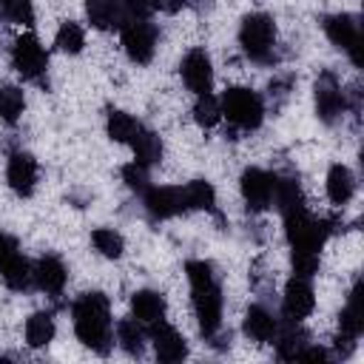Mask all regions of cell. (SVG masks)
<instances>
[{"mask_svg": "<svg viewBox=\"0 0 364 364\" xmlns=\"http://www.w3.org/2000/svg\"><path fill=\"white\" fill-rule=\"evenodd\" d=\"M71 318H74V333L77 338L100 353V355H108L111 344H114V336H111V304H108V296L102 293H82L74 304H71Z\"/></svg>", "mask_w": 364, "mask_h": 364, "instance_id": "obj_1", "label": "cell"}, {"mask_svg": "<svg viewBox=\"0 0 364 364\" xmlns=\"http://www.w3.org/2000/svg\"><path fill=\"white\" fill-rule=\"evenodd\" d=\"M239 46L242 51L256 63H273V46H276V23L264 11H253L242 17L239 26Z\"/></svg>", "mask_w": 364, "mask_h": 364, "instance_id": "obj_2", "label": "cell"}, {"mask_svg": "<svg viewBox=\"0 0 364 364\" xmlns=\"http://www.w3.org/2000/svg\"><path fill=\"white\" fill-rule=\"evenodd\" d=\"M219 108H222V117H228V122L239 131H256L264 119V102L256 91L250 88H228L219 100Z\"/></svg>", "mask_w": 364, "mask_h": 364, "instance_id": "obj_3", "label": "cell"}, {"mask_svg": "<svg viewBox=\"0 0 364 364\" xmlns=\"http://www.w3.org/2000/svg\"><path fill=\"white\" fill-rule=\"evenodd\" d=\"M284 230H287V242H290V250H301V253H318L321 245L327 242V233H330V222L324 219H313L304 210H296V213H287L284 216Z\"/></svg>", "mask_w": 364, "mask_h": 364, "instance_id": "obj_4", "label": "cell"}, {"mask_svg": "<svg viewBox=\"0 0 364 364\" xmlns=\"http://www.w3.org/2000/svg\"><path fill=\"white\" fill-rule=\"evenodd\" d=\"M193 293V313L199 321V333L205 338H213L222 327V287L216 279H208L202 284H191Z\"/></svg>", "mask_w": 364, "mask_h": 364, "instance_id": "obj_5", "label": "cell"}, {"mask_svg": "<svg viewBox=\"0 0 364 364\" xmlns=\"http://www.w3.org/2000/svg\"><path fill=\"white\" fill-rule=\"evenodd\" d=\"M119 31H122V48H125L128 60L136 65L151 63V57L156 51V26L151 20H125L119 26Z\"/></svg>", "mask_w": 364, "mask_h": 364, "instance_id": "obj_6", "label": "cell"}, {"mask_svg": "<svg viewBox=\"0 0 364 364\" xmlns=\"http://www.w3.org/2000/svg\"><path fill=\"white\" fill-rule=\"evenodd\" d=\"M11 63H14V68H17V74L23 80L40 82L46 68H48V54H46L43 43L34 34H23L11 46Z\"/></svg>", "mask_w": 364, "mask_h": 364, "instance_id": "obj_7", "label": "cell"}, {"mask_svg": "<svg viewBox=\"0 0 364 364\" xmlns=\"http://www.w3.org/2000/svg\"><path fill=\"white\" fill-rule=\"evenodd\" d=\"M324 31L330 43L350 54L353 65H361V26L355 14H330L324 17Z\"/></svg>", "mask_w": 364, "mask_h": 364, "instance_id": "obj_8", "label": "cell"}, {"mask_svg": "<svg viewBox=\"0 0 364 364\" xmlns=\"http://www.w3.org/2000/svg\"><path fill=\"white\" fill-rule=\"evenodd\" d=\"M316 114H318V119L324 122V125H333L338 117H341V111L347 108V102H344V91H341V85H338V80L330 74V71H324L318 80H316Z\"/></svg>", "mask_w": 364, "mask_h": 364, "instance_id": "obj_9", "label": "cell"}, {"mask_svg": "<svg viewBox=\"0 0 364 364\" xmlns=\"http://www.w3.org/2000/svg\"><path fill=\"white\" fill-rule=\"evenodd\" d=\"M182 71V80L185 85L199 97V94H210V85H213V65H210V57L205 48H191L179 65Z\"/></svg>", "mask_w": 364, "mask_h": 364, "instance_id": "obj_10", "label": "cell"}, {"mask_svg": "<svg viewBox=\"0 0 364 364\" xmlns=\"http://www.w3.org/2000/svg\"><path fill=\"white\" fill-rule=\"evenodd\" d=\"M316 307V296H313V287L307 279L301 276H293L287 284H284V296H282V313L287 321H301L313 313Z\"/></svg>", "mask_w": 364, "mask_h": 364, "instance_id": "obj_11", "label": "cell"}, {"mask_svg": "<svg viewBox=\"0 0 364 364\" xmlns=\"http://www.w3.org/2000/svg\"><path fill=\"white\" fill-rule=\"evenodd\" d=\"M273 179L267 171L262 168H247L239 179V188H242V199L247 202L250 210H264L273 205Z\"/></svg>", "mask_w": 364, "mask_h": 364, "instance_id": "obj_12", "label": "cell"}, {"mask_svg": "<svg viewBox=\"0 0 364 364\" xmlns=\"http://www.w3.org/2000/svg\"><path fill=\"white\" fill-rule=\"evenodd\" d=\"M151 341H154V350H156V358L159 361L173 364V361H182L188 355V341L165 318H159V321L151 324Z\"/></svg>", "mask_w": 364, "mask_h": 364, "instance_id": "obj_13", "label": "cell"}, {"mask_svg": "<svg viewBox=\"0 0 364 364\" xmlns=\"http://www.w3.org/2000/svg\"><path fill=\"white\" fill-rule=\"evenodd\" d=\"M6 179L9 188L17 196H31L37 188V159L26 151H14L9 156V168H6Z\"/></svg>", "mask_w": 364, "mask_h": 364, "instance_id": "obj_14", "label": "cell"}, {"mask_svg": "<svg viewBox=\"0 0 364 364\" xmlns=\"http://www.w3.org/2000/svg\"><path fill=\"white\" fill-rule=\"evenodd\" d=\"M142 202H145V210L154 222H162V219H171L176 213H182V196H179V188H168V185H154V188H145L142 191Z\"/></svg>", "mask_w": 364, "mask_h": 364, "instance_id": "obj_15", "label": "cell"}, {"mask_svg": "<svg viewBox=\"0 0 364 364\" xmlns=\"http://www.w3.org/2000/svg\"><path fill=\"white\" fill-rule=\"evenodd\" d=\"M31 276H34V284L43 293H48V296H60L63 287H65V282H68V270H65L63 259L54 256V253L40 256L37 264L31 267Z\"/></svg>", "mask_w": 364, "mask_h": 364, "instance_id": "obj_16", "label": "cell"}, {"mask_svg": "<svg viewBox=\"0 0 364 364\" xmlns=\"http://www.w3.org/2000/svg\"><path fill=\"white\" fill-rule=\"evenodd\" d=\"M242 330H245V336H247L250 341H256V344H267V341L276 338V333H279V321L273 318L270 310H264L262 304H253V307H247V313H245Z\"/></svg>", "mask_w": 364, "mask_h": 364, "instance_id": "obj_17", "label": "cell"}, {"mask_svg": "<svg viewBox=\"0 0 364 364\" xmlns=\"http://www.w3.org/2000/svg\"><path fill=\"white\" fill-rule=\"evenodd\" d=\"M361 330H364V293H361V282H355L353 290H350L347 307L338 316V333L358 338Z\"/></svg>", "mask_w": 364, "mask_h": 364, "instance_id": "obj_18", "label": "cell"}, {"mask_svg": "<svg viewBox=\"0 0 364 364\" xmlns=\"http://www.w3.org/2000/svg\"><path fill=\"white\" fill-rule=\"evenodd\" d=\"M131 313L142 324H154L165 318V296L156 290H136L131 296Z\"/></svg>", "mask_w": 364, "mask_h": 364, "instance_id": "obj_19", "label": "cell"}, {"mask_svg": "<svg viewBox=\"0 0 364 364\" xmlns=\"http://www.w3.org/2000/svg\"><path fill=\"white\" fill-rule=\"evenodd\" d=\"M353 193H355V176H353V171L347 165H341V162L333 165L327 171V196H330V202L338 205V208H344L353 199Z\"/></svg>", "mask_w": 364, "mask_h": 364, "instance_id": "obj_20", "label": "cell"}, {"mask_svg": "<svg viewBox=\"0 0 364 364\" xmlns=\"http://www.w3.org/2000/svg\"><path fill=\"white\" fill-rule=\"evenodd\" d=\"M273 202L279 205L282 216L304 210V193L299 188V179L296 176H276L273 179Z\"/></svg>", "mask_w": 364, "mask_h": 364, "instance_id": "obj_21", "label": "cell"}, {"mask_svg": "<svg viewBox=\"0 0 364 364\" xmlns=\"http://www.w3.org/2000/svg\"><path fill=\"white\" fill-rule=\"evenodd\" d=\"M85 14L91 20V26L108 31V28H119L122 23V0H85Z\"/></svg>", "mask_w": 364, "mask_h": 364, "instance_id": "obj_22", "label": "cell"}, {"mask_svg": "<svg viewBox=\"0 0 364 364\" xmlns=\"http://www.w3.org/2000/svg\"><path fill=\"white\" fill-rule=\"evenodd\" d=\"M128 145L134 148L136 162H139V165H145V168L162 159V139H159L151 128H145V125H139V128H136V134L131 136V142H128Z\"/></svg>", "mask_w": 364, "mask_h": 364, "instance_id": "obj_23", "label": "cell"}, {"mask_svg": "<svg viewBox=\"0 0 364 364\" xmlns=\"http://www.w3.org/2000/svg\"><path fill=\"white\" fill-rule=\"evenodd\" d=\"M182 196V210H210L216 205V191L205 179H193L185 188H179Z\"/></svg>", "mask_w": 364, "mask_h": 364, "instance_id": "obj_24", "label": "cell"}, {"mask_svg": "<svg viewBox=\"0 0 364 364\" xmlns=\"http://www.w3.org/2000/svg\"><path fill=\"white\" fill-rule=\"evenodd\" d=\"M273 341H276V353H279V358H284V361H296L299 353H301V347L307 344V333L299 327V321H287V327L279 330Z\"/></svg>", "mask_w": 364, "mask_h": 364, "instance_id": "obj_25", "label": "cell"}, {"mask_svg": "<svg viewBox=\"0 0 364 364\" xmlns=\"http://www.w3.org/2000/svg\"><path fill=\"white\" fill-rule=\"evenodd\" d=\"M57 333V324H54V316L51 313H31L26 318V344L28 347H46L51 344Z\"/></svg>", "mask_w": 364, "mask_h": 364, "instance_id": "obj_26", "label": "cell"}, {"mask_svg": "<svg viewBox=\"0 0 364 364\" xmlns=\"http://www.w3.org/2000/svg\"><path fill=\"white\" fill-rule=\"evenodd\" d=\"M0 276H3V282H6L9 290H26V287L34 282L31 264H28V259L20 256V253H17L14 259H9V262L0 267Z\"/></svg>", "mask_w": 364, "mask_h": 364, "instance_id": "obj_27", "label": "cell"}, {"mask_svg": "<svg viewBox=\"0 0 364 364\" xmlns=\"http://www.w3.org/2000/svg\"><path fill=\"white\" fill-rule=\"evenodd\" d=\"M117 341L119 347L128 353V355H142L145 350V330H142V321L136 318H122L117 324Z\"/></svg>", "mask_w": 364, "mask_h": 364, "instance_id": "obj_28", "label": "cell"}, {"mask_svg": "<svg viewBox=\"0 0 364 364\" xmlns=\"http://www.w3.org/2000/svg\"><path fill=\"white\" fill-rule=\"evenodd\" d=\"M136 128H139V122L131 117V114H125V111H108V119H105V131H108V136L114 139V142H131V136L136 134Z\"/></svg>", "mask_w": 364, "mask_h": 364, "instance_id": "obj_29", "label": "cell"}, {"mask_svg": "<svg viewBox=\"0 0 364 364\" xmlns=\"http://www.w3.org/2000/svg\"><path fill=\"white\" fill-rule=\"evenodd\" d=\"M23 108H26L23 91L17 85H3L0 88V119L6 125H14L20 119V114H23Z\"/></svg>", "mask_w": 364, "mask_h": 364, "instance_id": "obj_30", "label": "cell"}, {"mask_svg": "<svg viewBox=\"0 0 364 364\" xmlns=\"http://www.w3.org/2000/svg\"><path fill=\"white\" fill-rule=\"evenodd\" d=\"M54 43H57V48L65 51V54H80L82 46H85V31H82L80 23H71V20H68V23H63V26L57 28Z\"/></svg>", "mask_w": 364, "mask_h": 364, "instance_id": "obj_31", "label": "cell"}, {"mask_svg": "<svg viewBox=\"0 0 364 364\" xmlns=\"http://www.w3.org/2000/svg\"><path fill=\"white\" fill-rule=\"evenodd\" d=\"M193 119L199 128H213L219 119H222V108H219V100L213 94H199L196 102H193Z\"/></svg>", "mask_w": 364, "mask_h": 364, "instance_id": "obj_32", "label": "cell"}, {"mask_svg": "<svg viewBox=\"0 0 364 364\" xmlns=\"http://www.w3.org/2000/svg\"><path fill=\"white\" fill-rule=\"evenodd\" d=\"M91 242H94V247L105 259H119L122 256V247H125L122 236L114 228H97V230H91Z\"/></svg>", "mask_w": 364, "mask_h": 364, "instance_id": "obj_33", "label": "cell"}, {"mask_svg": "<svg viewBox=\"0 0 364 364\" xmlns=\"http://www.w3.org/2000/svg\"><path fill=\"white\" fill-rule=\"evenodd\" d=\"M0 11L9 23H17V26L34 23V3L31 0H0Z\"/></svg>", "mask_w": 364, "mask_h": 364, "instance_id": "obj_34", "label": "cell"}, {"mask_svg": "<svg viewBox=\"0 0 364 364\" xmlns=\"http://www.w3.org/2000/svg\"><path fill=\"white\" fill-rule=\"evenodd\" d=\"M154 11H156V0H122V23L125 20H151Z\"/></svg>", "mask_w": 364, "mask_h": 364, "instance_id": "obj_35", "label": "cell"}, {"mask_svg": "<svg viewBox=\"0 0 364 364\" xmlns=\"http://www.w3.org/2000/svg\"><path fill=\"white\" fill-rule=\"evenodd\" d=\"M122 179H125V185L131 191H145L148 188V168L134 159V162L122 165Z\"/></svg>", "mask_w": 364, "mask_h": 364, "instance_id": "obj_36", "label": "cell"}, {"mask_svg": "<svg viewBox=\"0 0 364 364\" xmlns=\"http://www.w3.org/2000/svg\"><path fill=\"white\" fill-rule=\"evenodd\" d=\"M293 273L301 276V279H310L316 270H318V253H301V250H293Z\"/></svg>", "mask_w": 364, "mask_h": 364, "instance_id": "obj_37", "label": "cell"}, {"mask_svg": "<svg viewBox=\"0 0 364 364\" xmlns=\"http://www.w3.org/2000/svg\"><path fill=\"white\" fill-rule=\"evenodd\" d=\"M299 358H301V361H316V364H324V361L330 358V353H327L324 347H318V344H304V347H301V353H299Z\"/></svg>", "mask_w": 364, "mask_h": 364, "instance_id": "obj_38", "label": "cell"}, {"mask_svg": "<svg viewBox=\"0 0 364 364\" xmlns=\"http://www.w3.org/2000/svg\"><path fill=\"white\" fill-rule=\"evenodd\" d=\"M14 256H17V239L0 230V267H3L9 259H14Z\"/></svg>", "mask_w": 364, "mask_h": 364, "instance_id": "obj_39", "label": "cell"}, {"mask_svg": "<svg viewBox=\"0 0 364 364\" xmlns=\"http://www.w3.org/2000/svg\"><path fill=\"white\" fill-rule=\"evenodd\" d=\"M182 6H188V0H156V9L162 11H179Z\"/></svg>", "mask_w": 364, "mask_h": 364, "instance_id": "obj_40", "label": "cell"}]
</instances>
